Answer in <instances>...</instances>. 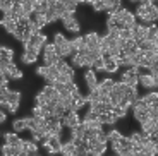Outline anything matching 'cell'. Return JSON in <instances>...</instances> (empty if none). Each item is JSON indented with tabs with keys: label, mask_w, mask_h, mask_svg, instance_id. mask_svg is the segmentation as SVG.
Here are the masks:
<instances>
[{
	"label": "cell",
	"mask_w": 158,
	"mask_h": 156,
	"mask_svg": "<svg viewBox=\"0 0 158 156\" xmlns=\"http://www.w3.org/2000/svg\"><path fill=\"white\" fill-rule=\"evenodd\" d=\"M38 57H40V55L36 53V51L24 48V50H23V55H21V60H23L26 65H31V64H35L36 60H38Z\"/></svg>",
	"instance_id": "obj_20"
},
{
	"label": "cell",
	"mask_w": 158,
	"mask_h": 156,
	"mask_svg": "<svg viewBox=\"0 0 158 156\" xmlns=\"http://www.w3.org/2000/svg\"><path fill=\"white\" fill-rule=\"evenodd\" d=\"M98 118L102 120V124H105V125H114L115 122L118 120L117 115L114 113V110H105L103 113H100V115H98Z\"/></svg>",
	"instance_id": "obj_17"
},
{
	"label": "cell",
	"mask_w": 158,
	"mask_h": 156,
	"mask_svg": "<svg viewBox=\"0 0 158 156\" xmlns=\"http://www.w3.org/2000/svg\"><path fill=\"white\" fill-rule=\"evenodd\" d=\"M81 118H79V115H77V110H69L65 115H64V118H62V124H64V127H76V125H79L81 124Z\"/></svg>",
	"instance_id": "obj_10"
},
{
	"label": "cell",
	"mask_w": 158,
	"mask_h": 156,
	"mask_svg": "<svg viewBox=\"0 0 158 156\" xmlns=\"http://www.w3.org/2000/svg\"><path fill=\"white\" fill-rule=\"evenodd\" d=\"M83 43H84V36L77 35V36H76V38H72V39H71V45H72V51H74V53H77V51H79V48L83 47Z\"/></svg>",
	"instance_id": "obj_30"
},
{
	"label": "cell",
	"mask_w": 158,
	"mask_h": 156,
	"mask_svg": "<svg viewBox=\"0 0 158 156\" xmlns=\"http://www.w3.org/2000/svg\"><path fill=\"white\" fill-rule=\"evenodd\" d=\"M23 149H24V154H38L40 153L35 139H26V141L23 139Z\"/></svg>",
	"instance_id": "obj_19"
},
{
	"label": "cell",
	"mask_w": 158,
	"mask_h": 156,
	"mask_svg": "<svg viewBox=\"0 0 158 156\" xmlns=\"http://www.w3.org/2000/svg\"><path fill=\"white\" fill-rule=\"evenodd\" d=\"M107 144L108 142H95L89 144V154H103L107 151Z\"/></svg>",
	"instance_id": "obj_28"
},
{
	"label": "cell",
	"mask_w": 158,
	"mask_h": 156,
	"mask_svg": "<svg viewBox=\"0 0 158 156\" xmlns=\"http://www.w3.org/2000/svg\"><path fill=\"white\" fill-rule=\"evenodd\" d=\"M84 82H86L88 89H96L98 88V79H96V70L93 69V67H88V70L84 72Z\"/></svg>",
	"instance_id": "obj_11"
},
{
	"label": "cell",
	"mask_w": 158,
	"mask_h": 156,
	"mask_svg": "<svg viewBox=\"0 0 158 156\" xmlns=\"http://www.w3.org/2000/svg\"><path fill=\"white\" fill-rule=\"evenodd\" d=\"M2 26H4V29L9 33V35H16L17 31V26H19V21H16L12 16H4L2 17Z\"/></svg>",
	"instance_id": "obj_12"
},
{
	"label": "cell",
	"mask_w": 158,
	"mask_h": 156,
	"mask_svg": "<svg viewBox=\"0 0 158 156\" xmlns=\"http://www.w3.org/2000/svg\"><path fill=\"white\" fill-rule=\"evenodd\" d=\"M139 84H141L144 89H153V88H156V84H155V76L151 74H141L139 72Z\"/></svg>",
	"instance_id": "obj_15"
},
{
	"label": "cell",
	"mask_w": 158,
	"mask_h": 156,
	"mask_svg": "<svg viewBox=\"0 0 158 156\" xmlns=\"http://www.w3.org/2000/svg\"><path fill=\"white\" fill-rule=\"evenodd\" d=\"M127 110H129V108H126V106H122V105H115L114 106V113L117 115V118H124V117H126Z\"/></svg>",
	"instance_id": "obj_34"
},
{
	"label": "cell",
	"mask_w": 158,
	"mask_h": 156,
	"mask_svg": "<svg viewBox=\"0 0 158 156\" xmlns=\"http://www.w3.org/2000/svg\"><path fill=\"white\" fill-rule=\"evenodd\" d=\"M72 59V65L74 67H93V60L88 57V53H81V51H77V53H74L71 57Z\"/></svg>",
	"instance_id": "obj_8"
},
{
	"label": "cell",
	"mask_w": 158,
	"mask_h": 156,
	"mask_svg": "<svg viewBox=\"0 0 158 156\" xmlns=\"http://www.w3.org/2000/svg\"><path fill=\"white\" fill-rule=\"evenodd\" d=\"M60 21H62L64 27H65L67 31H71V33H79L81 31V24H79L77 17H76V12H65Z\"/></svg>",
	"instance_id": "obj_5"
},
{
	"label": "cell",
	"mask_w": 158,
	"mask_h": 156,
	"mask_svg": "<svg viewBox=\"0 0 158 156\" xmlns=\"http://www.w3.org/2000/svg\"><path fill=\"white\" fill-rule=\"evenodd\" d=\"M105 2V12H117L118 9H122V0H103Z\"/></svg>",
	"instance_id": "obj_25"
},
{
	"label": "cell",
	"mask_w": 158,
	"mask_h": 156,
	"mask_svg": "<svg viewBox=\"0 0 158 156\" xmlns=\"http://www.w3.org/2000/svg\"><path fill=\"white\" fill-rule=\"evenodd\" d=\"M12 129L16 130V132H24V130H28V117L16 118V120L12 122Z\"/></svg>",
	"instance_id": "obj_26"
},
{
	"label": "cell",
	"mask_w": 158,
	"mask_h": 156,
	"mask_svg": "<svg viewBox=\"0 0 158 156\" xmlns=\"http://www.w3.org/2000/svg\"><path fill=\"white\" fill-rule=\"evenodd\" d=\"M0 69H2V76H7L9 79H21L23 77L21 69H17L14 62L7 64V65H0Z\"/></svg>",
	"instance_id": "obj_9"
},
{
	"label": "cell",
	"mask_w": 158,
	"mask_h": 156,
	"mask_svg": "<svg viewBox=\"0 0 158 156\" xmlns=\"http://www.w3.org/2000/svg\"><path fill=\"white\" fill-rule=\"evenodd\" d=\"M114 86H115V81L110 79V77H107V79H103V81L98 84V89H100L102 94H110L112 89H114Z\"/></svg>",
	"instance_id": "obj_21"
},
{
	"label": "cell",
	"mask_w": 158,
	"mask_h": 156,
	"mask_svg": "<svg viewBox=\"0 0 158 156\" xmlns=\"http://www.w3.org/2000/svg\"><path fill=\"white\" fill-rule=\"evenodd\" d=\"M93 69H95L96 72H100V70H105V57H100V59H96L95 64H93Z\"/></svg>",
	"instance_id": "obj_36"
},
{
	"label": "cell",
	"mask_w": 158,
	"mask_h": 156,
	"mask_svg": "<svg viewBox=\"0 0 158 156\" xmlns=\"http://www.w3.org/2000/svg\"><path fill=\"white\" fill-rule=\"evenodd\" d=\"M118 67L120 65H118V62L114 57H107V59H105V72H107V74H115L118 70Z\"/></svg>",
	"instance_id": "obj_23"
},
{
	"label": "cell",
	"mask_w": 158,
	"mask_h": 156,
	"mask_svg": "<svg viewBox=\"0 0 158 156\" xmlns=\"http://www.w3.org/2000/svg\"><path fill=\"white\" fill-rule=\"evenodd\" d=\"M64 4H65V9H67V12H76V9H77L79 2H76V0H62Z\"/></svg>",
	"instance_id": "obj_35"
},
{
	"label": "cell",
	"mask_w": 158,
	"mask_h": 156,
	"mask_svg": "<svg viewBox=\"0 0 158 156\" xmlns=\"http://www.w3.org/2000/svg\"><path fill=\"white\" fill-rule=\"evenodd\" d=\"M129 137L134 144H143V132H132Z\"/></svg>",
	"instance_id": "obj_37"
},
{
	"label": "cell",
	"mask_w": 158,
	"mask_h": 156,
	"mask_svg": "<svg viewBox=\"0 0 158 156\" xmlns=\"http://www.w3.org/2000/svg\"><path fill=\"white\" fill-rule=\"evenodd\" d=\"M132 33H134V39L139 43V41H143V39H146L148 26H144V24H136V26L132 27Z\"/></svg>",
	"instance_id": "obj_18"
},
{
	"label": "cell",
	"mask_w": 158,
	"mask_h": 156,
	"mask_svg": "<svg viewBox=\"0 0 158 156\" xmlns=\"http://www.w3.org/2000/svg\"><path fill=\"white\" fill-rule=\"evenodd\" d=\"M67 41H69V39L65 38V36H64L62 33H59V31H57L55 35H53V43H55L57 47H62V45H65Z\"/></svg>",
	"instance_id": "obj_33"
},
{
	"label": "cell",
	"mask_w": 158,
	"mask_h": 156,
	"mask_svg": "<svg viewBox=\"0 0 158 156\" xmlns=\"http://www.w3.org/2000/svg\"><path fill=\"white\" fill-rule=\"evenodd\" d=\"M107 137H108V142H115V141H120L122 134L118 132L117 129H110V130L107 132Z\"/></svg>",
	"instance_id": "obj_32"
},
{
	"label": "cell",
	"mask_w": 158,
	"mask_h": 156,
	"mask_svg": "<svg viewBox=\"0 0 158 156\" xmlns=\"http://www.w3.org/2000/svg\"><path fill=\"white\" fill-rule=\"evenodd\" d=\"M139 69L141 67H127L120 74V81L127 82L131 86H138L139 84Z\"/></svg>",
	"instance_id": "obj_6"
},
{
	"label": "cell",
	"mask_w": 158,
	"mask_h": 156,
	"mask_svg": "<svg viewBox=\"0 0 158 156\" xmlns=\"http://www.w3.org/2000/svg\"><path fill=\"white\" fill-rule=\"evenodd\" d=\"M136 16L143 23L151 24L153 21L158 19V7L153 2H139V5L136 7Z\"/></svg>",
	"instance_id": "obj_1"
},
{
	"label": "cell",
	"mask_w": 158,
	"mask_h": 156,
	"mask_svg": "<svg viewBox=\"0 0 158 156\" xmlns=\"http://www.w3.org/2000/svg\"><path fill=\"white\" fill-rule=\"evenodd\" d=\"M62 154H67V156H72V154H77V144L74 141H69V142H64L62 144V149H60Z\"/></svg>",
	"instance_id": "obj_24"
},
{
	"label": "cell",
	"mask_w": 158,
	"mask_h": 156,
	"mask_svg": "<svg viewBox=\"0 0 158 156\" xmlns=\"http://www.w3.org/2000/svg\"><path fill=\"white\" fill-rule=\"evenodd\" d=\"M148 70H150V72H151V74H158V59L156 60H155V62H153V65H151L150 67V69H148Z\"/></svg>",
	"instance_id": "obj_38"
},
{
	"label": "cell",
	"mask_w": 158,
	"mask_h": 156,
	"mask_svg": "<svg viewBox=\"0 0 158 156\" xmlns=\"http://www.w3.org/2000/svg\"><path fill=\"white\" fill-rule=\"evenodd\" d=\"M117 21H118V26H120V29H132V27L138 24V16L136 14H132L131 10H127V9H118L117 12Z\"/></svg>",
	"instance_id": "obj_2"
},
{
	"label": "cell",
	"mask_w": 158,
	"mask_h": 156,
	"mask_svg": "<svg viewBox=\"0 0 158 156\" xmlns=\"http://www.w3.org/2000/svg\"><path fill=\"white\" fill-rule=\"evenodd\" d=\"M5 120H7V113H5V112H2V113H0V122L4 124Z\"/></svg>",
	"instance_id": "obj_39"
},
{
	"label": "cell",
	"mask_w": 158,
	"mask_h": 156,
	"mask_svg": "<svg viewBox=\"0 0 158 156\" xmlns=\"http://www.w3.org/2000/svg\"><path fill=\"white\" fill-rule=\"evenodd\" d=\"M143 100H144V101L148 103V105H155V103H158V93L156 91H150V93L148 94H144V96H141Z\"/></svg>",
	"instance_id": "obj_31"
},
{
	"label": "cell",
	"mask_w": 158,
	"mask_h": 156,
	"mask_svg": "<svg viewBox=\"0 0 158 156\" xmlns=\"http://www.w3.org/2000/svg\"><path fill=\"white\" fill-rule=\"evenodd\" d=\"M12 60H14V51L4 45V47L0 48V65H7Z\"/></svg>",
	"instance_id": "obj_16"
},
{
	"label": "cell",
	"mask_w": 158,
	"mask_h": 156,
	"mask_svg": "<svg viewBox=\"0 0 158 156\" xmlns=\"http://www.w3.org/2000/svg\"><path fill=\"white\" fill-rule=\"evenodd\" d=\"M36 74L40 76V77H43L47 82H50V84H53V82L59 79L60 76V70L57 69V65H41L36 69Z\"/></svg>",
	"instance_id": "obj_3"
},
{
	"label": "cell",
	"mask_w": 158,
	"mask_h": 156,
	"mask_svg": "<svg viewBox=\"0 0 158 156\" xmlns=\"http://www.w3.org/2000/svg\"><path fill=\"white\" fill-rule=\"evenodd\" d=\"M0 96H2V100H7L9 103H12V105H19V101H21V93L19 91L9 89V86H2Z\"/></svg>",
	"instance_id": "obj_7"
},
{
	"label": "cell",
	"mask_w": 158,
	"mask_h": 156,
	"mask_svg": "<svg viewBox=\"0 0 158 156\" xmlns=\"http://www.w3.org/2000/svg\"><path fill=\"white\" fill-rule=\"evenodd\" d=\"M102 38L103 36H100L98 33H95V31L84 35V41H86L88 48H100V45H102Z\"/></svg>",
	"instance_id": "obj_13"
},
{
	"label": "cell",
	"mask_w": 158,
	"mask_h": 156,
	"mask_svg": "<svg viewBox=\"0 0 158 156\" xmlns=\"http://www.w3.org/2000/svg\"><path fill=\"white\" fill-rule=\"evenodd\" d=\"M41 144L45 146V149H47L48 153H60V149H62V144L64 141L60 136H45L43 139H41Z\"/></svg>",
	"instance_id": "obj_4"
},
{
	"label": "cell",
	"mask_w": 158,
	"mask_h": 156,
	"mask_svg": "<svg viewBox=\"0 0 158 156\" xmlns=\"http://www.w3.org/2000/svg\"><path fill=\"white\" fill-rule=\"evenodd\" d=\"M4 142H7V144H12V146H16V144H23V139H21V137L17 136V132L14 130V132H7V134H4Z\"/></svg>",
	"instance_id": "obj_27"
},
{
	"label": "cell",
	"mask_w": 158,
	"mask_h": 156,
	"mask_svg": "<svg viewBox=\"0 0 158 156\" xmlns=\"http://www.w3.org/2000/svg\"><path fill=\"white\" fill-rule=\"evenodd\" d=\"M146 38L150 39V41H153V43H156V41H158V26H155V24L148 26V35H146Z\"/></svg>",
	"instance_id": "obj_29"
},
{
	"label": "cell",
	"mask_w": 158,
	"mask_h": 156,
	"mask_svg": "<svg viewBox=\"0 0 158 156\" xmlns=\"http://www.w3.org/2000/svg\"><path fill=\"white\" fill-rule=\"evenodd\" d=\"M28 43H31V45H35V47H40V48H43L45 45L48 43L47 41V35H43V33L40 31V33H35V35L31 36V39H29Z\"/></svg>",
	"instance_id": "obj_22"
},
{
	"label": "cell",
	"mask_w": 158,
	"mask_h": 156,
	"mask_svg": "<svg viewBox=\"0 0 158 156\" xmlns=\"http://www.w3.org/2000/svg\"><path fill=\"white\" fill-rule=\"evenodd\" d=\"M2 154L5 156H17V154H24V149H23V144H7L5 142L4 146H2Z\"/></svg>",
	"instance_id": "obj_14"
}]
</instances>
